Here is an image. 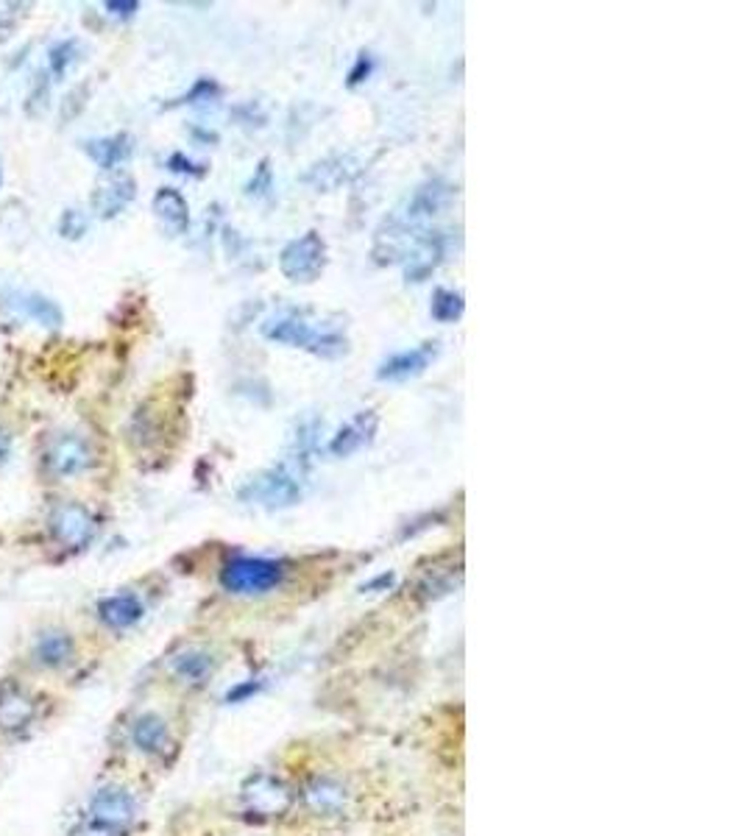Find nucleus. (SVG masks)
Here are the masks:
<instances>
[{
	"instance_id": "1",
	"label": "nucleus",
	"mask_w": 744,
	"mask_h": 836,
	"mask_svg": "<svg viewBox=\"0 0 744 836\" xmlns=\"http://www.w3.org/2000/svg\"><path fill=\"white\" fill-rule=\"evenodd\" d=\"M262 335L268 341L313 352V355L326 357V360H337V357H344L349 352V337L340 326L326 324V321H310L307 313H293V310L265 321Z\"/></svg>"
},
{
	"instance_id": "2",
	"label": "nucleus",
	"mask_w": 744,
	"mask_h": 836,
	"mask_svg": "<svg viewBox=\"0 0 744 836\" xmlns=\"http://www.w3.org/2000/svg\"><path fill=\"white\" fill-rule=\"evenodd\" d=\"M304 471H307V460L296 458L282 460L274 469L262 471L254 480L245 482L240 488V500L249 502V505H262V508H291L302 500V480Z\"/></svg>"
},
{
	"instance_id": "3",
	"label": "nucleus",
	"mask_w": 744,
	"mask_h": 836,
	"mask_svg": "<svg viewBox=\"0 0 744 836\" xmlns=\"http://www.w3.org/2000/svg\"><path fill=\"white\" fill-rule=\"evenodd\" d=\"M285 581V566L268 557H232L221 572V583L229 594H243V597H260V594L274 592Z\"/></svg>"
},
{
	"instance_id": "4",
	"label": "nucleus",
	"mask_w": 744,
	"mask_h": 836,
	"mask_svg": "<svg viewBox=\"0 0 744 836\" xmlns=\"http://www.w3.org/2000/svg\"><path fill=\"white\" fill-rule=\"evenodd\" d=\"M280 268L296 285H310L326 268V240L318 232H304L280 254Z\"/></svg>"
},
{
	"instance_id": "5",
	"label": "nucleus",
	"mask_w": 744,
	"mask_h": 836,
	"mask_svg": "<svg viewBox=\"0 0 744 836\" xmlns=\"http://www.w3.org/2000/svg\"><path fill=\"white\" fill-rule=\"evenodd\" d=\"M84 817L126 834L134 825V819H137V801H134L132 792L123 790V786H101V790L90 797L87 814H84Z\"/></svg>"
},
{
	"instance_id": "6",
	"label": "nucleus",
	"mask_w": 744,
	"mask_h": 836,
	"mask_svg": "<svg viewBox=\"0 0 744 836\" xmlns=\"http://www.w3.org/2000/svg\"><path fill=\"white\" fill-rule=\"evenodd\" d=\"M93 463V447L76 432H62L45 449V469L53 477H78Z\"/></svg>"
},
{
	"instance_id": "7",
	"label": "nucleus",
	"mask_w": 744,
	"mask_h": 836,
	"mask_svg": "<svg viewBox=\"0 0 744 836\" xmlns=\"http://www.w3.org/2000/svg\"><path fill=\"white\" fill-rule=\"evenodd\" d=\"M95 519L78 502H64L51 513V533L64 550H84L95 539Z\"/></svg>"
},
{
	"instance_id": "8",
	"label": "nucleus",
	"mask_w": 744,
	"mask_h": 836,
	"mask_svg": "<svg viewBox=\"0 0 744 836\" xmlns=\"http://www.w3.org/2000/svg\"><path fill=\"white\" fill-rule=\"evenodd\" d=\"M243 803L245 812L256 814V817H282L291 808L293 795L282 781L271 778V775H256L243 790Z\"/></svg>"
},
{
	"instance_id": "9",
	"label": "nucleus",
	"mask_w": 744,
	"mask_h": 836,
	"mask_svg": "<svg viewBox=\"0 0 744 836\" xmlns=\"http://www.w3.org/2000/svg\"><path fill=\"white\" fill-rule=\"evenodd\" d=\"M438 357V343H421V346L390 355L388 360L379 363L377 379L379 383H408L430 368V363Z\"/></svg>"
},
{
	"instance_id": "10",
	"label": "nucleus",
	"mask_w": 744,
	"mask_h": 836,
	"mask_svg": "<svg viewBox=\"0 0 744 836\" xmlns=\"http://www.w3.org/2000/svg\"><path fill=\"white\" fill-rule=\"evenodd\" d=\"M449 201H452V187L443 185V181H427V185H421L419 190L413 192L408 207L401 209V216L394 218V221L401 223V227L416 229L421 221L438 216Z\"/></svg>"
},
{
	"instance_id": "11",
	"label": "nucleus",
	"mask_w": 744,
	"mask_h": 836,
	"mask_svg": "<svg viewBox=\"0 0 744 836\" xmlns=\"http://www.w3.org/2000/svg\"><path fill=\"white\" fill-rule=\"evenodd\" d=\"M36 703L18 683H7L0 689V731L23 733L34 722Z\"/></svg>"
},
{
	"instance_id": "12",
	"label": "nucleus",
	"mask_w": 744,
	"mask_h": 836,
	"mask_svg": "<svg viewBox=\"0 0 744 836\" xmlns=\"http://www.w3.org/2000/svg\"><path fill=\"white\" fill-rule=\"evenodd\" d=\"M377 427H379L377 412H374V410L357 412L349 425L340 427V430H337V436L329 441V454H335V458H349V454L360 452L363 447H368V443L374 441V436H377Z\"/></svg>"
},
{
	"instance_id": "13",
	"label": "nucleus",
	"mask_w": 744,
	"mask_h": 836,
	"mask_svg": "<svg viewBox=\"0 0 744 836\" xmlns=\"http://www.w3.org/2000/svg\"><path fill=\"white\" fill-rule=\"evenodd\" d=\"M3 307L12 310L14 315L25 321H34V324L48 326V330H56L62 326V310H59L56 302L51 299L40 296V293H20V291H9L3 296Z\"/></svg>"
},
{
	"instance_id": "14",
	"label": "nucleus",
	"mask_w": 744,
	"mask_h": 836,
	"mask_svg": "<svg viewBox=\"0 0 744 836\" xmlns=\"http://www.w3.org/2000/svg\"><path fill=\"white\" fill-rule=\"evenodd\" d=\"M134 196H137V185H134L132 176L120 174L101 181V185L95 187L90 203H93V209L101 218H115L134 201Z\"/></svg>"
},
{
	"instance_id": "15",
	"label": "nucleus",
	"mask_w": 744,
	"mask_h": 836,
	"mask_svg": "<svg viewBox=\"0 0 744 836\" xmlns=\"http://www.w3.org/2000/svg\"><path fill=\"white\" fill-rule=\"evenodd\" d=\"M443 254H447V245H443V238L438 232L416 238L408 251V268H405L408 282H425V279L441 265Z\"/></svg>"
},
{
	"instance_id": "16",
	"label": "nucleus",
	"mask_w": 744,
	"mask_h": 836,
	"mask_svg": "<svg viewBox=\"0 0 744 836\" xmlns=\"http://www.w3.org/2000/svg\"><path fill=\"white\" fill-rule=\"evenodd\" d=\"M31 656H34L36 667L64 669L76 658V645H73V636L64 634V630H45V634L36 636Z\"/></svg>"
},
{
	"instance_id": "17",
	"label": "nucleus",
	"mask_w": 744,
	"mask_h": 836,
	"mask_svg": "<svg viewBox=\"0 0 744 836\" xmlns=\"http://www.w3.org/2000/svg\"><path fill=\"white\" fill-rule=\"evenodd\" d=\"M304 803L313 814H321V817H337V814H344L346 806H349V795L335 778H313L307 786H304Z\"/></svg>"
},
{
	"instance_id": "18",
	"label": "nucleus",
	"mask_w": 744,
	"mask_h": 836,
	"mask_svg": "<svg viewBox=\"0 0 744 836\" xmlns=\"http://www.w3.org/2000/svg\"><path fill=\"white\" fill-rule=\"evenodd\" d=\"M146 614V605L137 594H112L98 603V619L112 630H126V627L137 625Z\"/></svg>"
},
{
	"instance_id": "19",
	"label": "nucleus",
	"mask_w": 744,
	"mask_h": 836,
	"mask_svg": "<svg viewBox=\"0 0 744 836\" xmlns=\"http://www.w3.org/2000/svg\"><path fill=\"white\" fill-rule=\"evenodd\" d=\"M132 744L146 755L168 753V748H170L168 722H165L159 714H154V711L140 714L132 725Z\"/></svg>"
},
{
	"instance_id": "20",
	"label": "nucleus",
	"mask_w": 744,
	"mask_h": 836,
	"mask_svg": "<svg viewBox=\"0 0 744 836\" xmlns=\"http://www.w3.org/2000/svg\"><path fill=\"white\" fill-rule=\"evenodd\" d=\"M212 672H216V658L207 650H198V647L179 652V656L170 661V675H174L181 686H190V689L205 686L207 680L212 678Z\"/></svg>"
},
{
	"instance_id": "21",
	"label": "nucleus",
	"mask_w": 744,
	"mask_h": 836,
	"mask_svg": "<svg viewBox=\"0 0 744 836\" xmlns=\"http://www.w3.org/2000/svg\"><path fill=\"white\" fill-rule=\"evenodd\" d=\"M84 151L90 154V159H93L101 170H115L117 165H123L128 157H132L134 146H132V137H128L126 132H120V134H112V137L87 139V143H84Z\"/></svg>"
},
{
	"instance_id": "22",
	"label": "nucleus",
	"mask_w": 744,
	"mask_h": 836,
	"mask_svg": "<svg viewBox=\"0 0 744 836\" xmlns=\"http://www.w3.org/2000/svg\"><path fill=\"white\" fill-rule=\"evenodd\" d=\"M154 212L174 234H185L187 227H190V207H187V198L176 187H163L154 196Z\"/></svg>"
},
{
	"instance_id": "23",
	"label": "nucleus",
	"mask_w": 744,
	"mask_h": 836,
	"mask_svg": "<svg viewBox=\"0 0 744 836\" xmlns=\"http://www.w3.org/2000/svg\"><path fill=\"white\" fill-rule=\"evenodd\" d=\"M463 310H465L463 293L447 291V288H438V291L432 293L430 313H432V318L441 321V324H454V321H460Z\"/></svg>"
},
{
	"instance_id": "24",
	"label": "nucleus",
	"mask_w": 744,
	"mask_h": 836,
	"mask_svg": "<svg viewBox=\"0 0 744 836\" xmlns=\"http://www.w3.org/2000/svg\"><path fill=\"white\" fill-rule=\"evenodd\" d=\"M76 42H59V45L51 48V56H48V64H51L53 76H64L67 67L76 62Z\"/></svg>"
},
{
	"instance_id": "25",
	"label": "nucleus",
	"mask_w": 744,
	"mask_h": 836,
	"mask_svg": "<svg viewBox=\"0 0 744 836\" xmlns=\"http://www.w3.org/2000/svg\"><path fill=\"white\" fill-rule=\"evenodd\" d=\"M59 232H62V238L78 240L87 232V216L78 212V209H67L62 216V221H59Z\"/></svg>"
},
{
	"instance_id": "26",
	"label": "nucleus",
	"mask_w": 744,
	"mask_h": 836,
	"mask_svg": "<svg viewBox=\"0 0 744 836\" xmlns=\"http://www.w3.org/2000/svg\"><path fill=\"white\" fill-rule=\"evenodd\" d=\"M20 18H23V7L20 3H0V42L14 34Z\"/></svg>"
},
{
	"instance_id": "27",
	"label": "nucleus",
	"mask_w": 744,
	"mask_h": 836,
	"mask_svg": "<svg viewBox=\"0 0 744 836\" xmlns=\"http://www.w3.org/2000/svg\"><path fill=\"white\" fill-rule=\"evenodd\" d=\"M71 836H123V834H120V830H115V828H106V825H101V823H93V819H87V817H84V819H82V823H78V825H76V828H73V830H71Z\"/></svg>"
},
{
	"instance_id": "28",
	"label": "nucleus",
	"mask_w": 744,
	"mask_h": 836,
	"mask_svg": "<svg viewBox=\"0 0 744 836\" xmlns=\"http://www.w3.org/2000/svg\"><path fill=\"white\" fill-rule=\"evenodd\" d=\"M371 70H374L371 53H360V59H357V67L349 73V87H355V84L366 82V79L371 76Z\"/></svg>"
},
{
	"instance_id": "29",
	"label": "nucleus",
	"mask_w": 744,
	"mask_h": 836,
	"mask_svg": "<svg viewBox=\"0 0 744 836\" xmlns=\"http://www.w3.org/2000/svg\"><path fill=\"white\" fill-rule=\"evenodd\" d=\"M170 170H176V174H190V176H201L205 174V168L196 163H190V159H185V154H174L170 157Z\"/></svg>"
},
{
	"instance_id": "30",
	"label": "nucleus",
	"mask_w": 744,
	"mask_h": 836,
	"mask_svg": "<svg viewBox=\"0 0 744 836\" xmlns=\"http://www.w3.org/2000/svg\"><path fill=\"white\" fill-rule=\"evenodd\" d=\"M106 9H109V14H115V18H132V14L140 9V3H137V0H126V3H120V0H109Z\"/></svg>"
},
{
	"instance_id": "31",
	"label": "nucleus",
	"mask_w": 744,
	"mask_h": 836,
	"mask_svg": "<svg viewBox=\"0 0 744 836\" xmlns=\"http://www.w3.org/2000/svg\"><path fill=\"white\" fill-rule=\"evenodd\" d=\"M254 187H260V190H256V196H260V192H265L268 187H271V170H268V163L260 165V176L249 181L245 192H249V196H251V192H254Z\"/></svg>"
},
{
	"instance_id": "32",
	"label": "nucleus",
	"mask_w": 744,
	"mask_h": 836,
	"mask_svg": "<svg viewBox=\"0 0 744 836\" xmlns=\"http://www.w3.org/2000/svg\"><path fill=\"white\" fill-rule=\"evenodd\" d=\"M9 454H12V436L0 427V466H7Z\"/></svg>"
},
{
	"instance_id": "33",
	"label": "nucleus",
	"mask_w": 744,
	"mask_h": 836,
	"mask_svg": "<svg viewBox=\"0 0 744 836\" xmlns=\"http://www.w3.org/2000/svg\"><path fill=\"white\" fill-rule=\"evenodd\" d=\"M0 185H3V168H0Z\"/></svg>"
}]
</instances>
